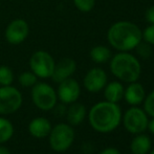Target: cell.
<instances>
[{"mask_svg": "<svg viewBox=\"0 0 154 154\" xmlns=\"http://www.w3.org/2000/svg\"><path fill=\"white\" fill-rule=\"evenodd\" d=\"M29 34V23L24 19H14L8 24L4 36L10 44L19 45L27 38Z\"/></svg>", "mask_w": 154, "mask_h": 154, "instance_id": "9c48e42d", "label": "cell"}, {"mask_svg": "<svg viewBox=\"0 0 154 154\" xmlns=\"http://www.w3.org/2000/svg\"><path fill=\"white\" fill-rule=\"evenodd\" d=\"M152 143L146 134H136L130 143V150L132 154H148L151 151Z\"/></svg>", "mask_w": 154, "mask_h": 154, "instance_id": "2e32d148", "label": "cell"}, {"mask_svg": "<svg viewBox=\"0 0 154 154\" xmlns=\"http://www.w3.org/2000/svg\"><path fill=\"white\" fill-rule=\"evenodd\" d=\"M149 154H154V149L152 151H150V152H149Z\"/></svg>", "mask_w": 154, "mask_h": 154, "instance_id": "4dcf8cb0", "label": "cell"}, {"mask_svg": "<svg viewBox=\"0 0 154 154\" xmlns=\"http://www.w3.org/2000/svg\"><path fill=\"white\" fill-rule=\"evenodd\" d=\"M19 84H20L22 87L24 88H29V87H32L35 84L38 82V77L35 75L34 72L31 71H23V72L20 73L18 78Z\"/></svg>", "mask_w": 154, "mask_h": 154, "instance_id": "ffe728a7", "label": "cell"}, {"mask_svg": "<svg viewBox=\"0 0 154 154\" xmlns=\"http://www.w3.org/2000/svg\"><path fill=\"white\" fill-rule=\"evenodd\" d=\"M23 103L21 92L12 85L0 86V114H12L20 109Z\"/></svg>", "mask_w": 154, "mask_h": 154, "instance_id": "52a82bcc", "label": "cell"}, {"mask_svg": "<svg viewBox=\"0 0 154 154\" xmlns=\"http://www.w3.org/2000/svg\"><path fill=\"white\" fill-rule=\"evenodd\" d=\"M0 154H12L10 149L6 148L5 146H0Z\"/></svg>", "mask_w": 154, "mask_h": 154, "instance_id": "f546056e", "label": "cell"}, {"mask_svg": "<svg viewBox=\"0 0 154 154\" xmlns=\"http://www.w3.org/2000/svg\"><path fill=\"white\" fill-rule=\"evenodd\" d=\"M51 123L44 116L35 118L29 124V132L32 137L44 138L47 137L51 130Z\"/></svg>", "mask_w": 154, "mask_h": 154, "instance_id": "4fadbf2b", "label": "cell"}, {"mask_svg": "<svg viewBox=\"0 0 154 154\" xmlns=\"http://www.w3.org/2000/svg\"><path fill=\"white\" fill-rule=\"evenodd\" d=\"M110 71L125 83L136 82L142 73V66L135 56L128 51H121L110 59Z\"/></svg>", "mask_w": 154, "mask_h": 154, "instance_id": "3957f363", "label": "cell"}, {"mask_svg": "<svg viewBox=\"0 0 154 154\" xmlns=\"http://www.w3.org/2000/svg\"><path fill=\"white\" fill-rule=\"evenodd\" d=\"M54 109L56 110V113L58 114V116H64V114H66V109L67 108L65 107V104H61V105H56L55 107H54Z\"/></svg>", "mask_w": 154, "mask_h": 154, "instance_id": "4316f807", "label": "cell"}, {"mask_svg": "<svg viewBox=\"0 0 154 154\" xmlns=\"http://www.w3.org/2000/svg\"><path fill=\"white\" fill-rule=\"evenodd\" d=\"M124 88L123 84L119 81H113L106 84L104 87V95L106 101L112 102V103H119L124 97Z\"/></svg>", "mask_w": 154, "mask_h": 154, "instance_id": "e0dca14e", "label": "cell"}, {"mask_svg": "<svg viewBox=\"0 0 154 154\" xmlns=\"http://www.w3.org/2000/svg\"><path fill=\"white\" fill-rule=\"evenodd\" d=\"M75 130L69 124L60 123L51 128L48 134L49 146L56 152H65L73 144Z\"/></svg>", "mask_w": 154, "mask_h": 154, "instance_id": "277c9868", "label": "cell"}, {"mask_svg": "<svg viewBox=\"0 0 154 154\" xmlns=\"http://www.w3.org/2000/svg\"><path fill=\"white\" fill-rule=\"evenodd\" d=\"M143 40L145 42L149 43L150 45H154V24H150L149 26H147L144 29V32H142Z\"/></svg>", "mask_w": 154, "mask_h": 154, "instance_id": "d4e9b609", "label": "cell"}, {"mask_svg": "<svg viewBox=\"0 0 154 154\" xmlns=\"http://www.w3.org/2000/svg\"><path fill=\"white\" fill-rule=\"evenodd\" d=\"M107 39L116 51H130L143 40L142 29L130 21H119L109 27Z\"/></svg>", "mask_w": 154, "mask_h": 154, "instance_id": "7a4b0ae2", "label": "cell"}, {"mask_svg": "<svg viewBox=\"0 0 154 154\" xmlns=\"http://www.w3.org/2000/svg\"><path fill=\"white\" fill-rule=\"evenodd\" d=\"M77 70V63L71 58H63L55 64L51 79L54 82L59 84L60 82L71 78V75Z\"/></svg>", "mask_w": 154, "mask_h": 154, "instance_id": "7c38bea8", "label": "cell"}, {"mask_svg": "<svg viewBox=\"0 0 154 154\" xmlns=\"http://www.w3.org/2000/svg\"><path fill=\"white\" fill-rule=\"evenodd\" d=\"M80 94H81V87L77 80L68 78L59 83L57 97L58 100L61 101V103L69 105L73 102H77L80 97Z\"/></svg>", "mask_w": 154, "mask_h": 154, "instance_id": "30bf717a", "label": "cell"}, {"mask_svg": "<svg viewBox=\"0 0 154 154\" xmlns=\"http://www.w3.org/2000/svg\"><path fill=\"white\" fill-rule=\"evenodd\" d=\"M75 6L82 13H89L95 5V0H73Z\"/></svg>", "mask_w": 154, "mask_h": 154, "instance_id": "603a6c76", "label": "cell"}, {"mask_svg": "<svg viewBox=\"0 0 154 154\" xmlns=\"http://www.w3.org/2000/svg\"><path fill=\"white\" fill-rule=\"evenodd\" d=\"M107 73L104 69L99 67H93L86 72L83 80V85L85 89L89 92H99L107 84Z\"/></svg>", "mask_w": 154, "mask_h": 154, "instance_id": "8fae6325", "label": "cell"}, {"mask_svg": "<svg viewBox=\"0 0 154 154\" xmlns=\"http://www.w3.org/2000/svg\"><path fill=\"white\" fill-rule=\"evenodd\" d=\"M86 114V107L82 103H78V102H73V103L69 104V107L66 109V120L69 125L71 126H78L83 121L85 120Z\"/></svg>", "mask_w": 154, "mask_h": 154, "instance_id": "9a60e30c", "label": "cell"}, {"mask_svg": "<svg viewBox=\"0 0 154 154\" xmlns=\"http://www.w3.org/2000/svg\"><path fill=\"white\" fill-rule=\"evenodd\" d=\"M14 82V72L6 65L0 66V86L12 85Z\"/></svg>", "mask_w": 154, "mask_h": 154, "instance_id": "44dd1931", "label": "cell"}, {"mask_svg": "<svg viewBox=\"0 0 154 154\" xmlns=\"http://www.w3.org/2000/svg\"><path fill=\"white\" fill-rule=\"evenodd\" d=\"M55 64L53 56L45 51H35L29 59L31 70L41 79H48L51 77Z\"/></svg>", "mask_w": 154, "mask_h": 154, "instance_id": "8992f818", "label": "cell"}, {"mask_svg": "<svg viewBox=\"0 0 154 154\" xmlns=\"http://www.w3.org/2000/svg\"><path fill=\"white\" fill-rule=\"evenodd\" d=\"M31 97L34 105L43 111L53 110L57 105V91L45 82H37L32 87Z\"/></svg>", "mask_w": 154, "mask_h": 154, "instance_id": "5b68a950", "label": "cell"}, {"mask_svg": "<svg viewBox=\"0 0 154 154\" xmlns=\"http://www.w3.org/2000/svg\"><path fill=\"white\" fill-rule=\"evenodd\" d=\"M145 18H146L147 22H149L150 24H154V5L150 6V8L146 11Z\"/></svg>", "mask_w": 154, "mask_h": 154, "instance_id": "484cf974", "label": "cell"}, {"mask_svg": "<svg viewBox=\"0 0 154 154\" xmlns=\"http://www.w3.org/2000/svg\"><path fill=\"white\" fill-rule=\"evenodd\" d=\"M100 154H121L120 151L116 148H113V147H108V148H105L104 150H102Z\"/></svg>", "mask_w": 154, "mask_h": 154, "instance_id": "83f0119b", "label": "cell"}, {"mask_svg": "<svg viewBox=\"0 0 154 154\" xmlns=\"http://www.w3.org/2000/svg\"><path fill=\"white\" fill-rule=\"evenodd\" d=\"M145 97H146V91L144 86L137 82L129 83L128 87L124 91V99L131 106L140 105L144 102Z\"/></svg>", "mask_w": 154, "mask_h": 154, "instance_id": "5bb4252c", "label": "cell"}, {"mask_svg": "<svg viewBox=\"0 0 154 154\" xmlns=\"http://www.w3.org/2000/svg\"><path fill=\"white\" fill-rule=\"evenodd\" d=\"M123 118L124 127L132 134H140L146 131L148 127V114L145 110L133 106L125 112Z\"/></svg>", "mask_w": 154, "mask_h": 154, "instance_id": "ba28073f", "label": "cell"}, {"mask_svg": "<svg viewBox=\"0 0 154 154\" xmlns=\"http://www.w3.org/2000/svg\"><path fill=\"white\" fill-rule=\"evenodd\" d=\"M111 51L108 47L104 45H97L92 47L90 51V58L94 63L97 64H103V63L108 62L111 59Z\"/></svg>", "mask_w": 154, "mask_h": 154, "instance_id": "ac0fdd59", "label": "cell"}, {"mask_svg": "<svg viewBox=\"0 0 154 154\" xmlns=\"http://www.w3.org/2000/svg\"><path fill=\"white\" fill-rule=\"evenodd\" d=\"M147 128L150 130L151 133L154 134V118L151 121H149V122H148V127H147Z\"/></svg>", "mask_w": 154, "mask_h": 154, "instance_id": "f1b7e54d", "label": "cell"}, {"mask_svg": "<svg viewBox=\"0 0 154 154\" xmlns=\"http://www.w3.org/2000/svg\"><path fill=\"white\" fill-rule=\"evenodd\" d=\"M144 110L148 116L154 118V90L148 95H146L144 100Z\"/></svg>", "mask_w": 154, "mask_h": 154, "instance_id": "cb8c5ba5", "label": "cell"}, {"mask_svg": "<svg viewBox=\"0 0 154 154\" xmlns=\"http://www.w3.org/2000/svg\"><path fill=\"white\" fill-rule=\"evenodd\" d=\"M134 49H135L138 57L143 60H148L149 58H151V56H152V54H153L152 45L145 42L144 40L140 41V42L136 45V47Z\"/></svg>", "mask_w": 154, "mask_h": 154, "instance_id": "7402d4cb", "label": "cell"}, {"mask_svg": "<svg viewBox=\"0 0 154 154\" xmlns=\"http://www.w3.org/2000/svg\"><path fill=\"white\" fill-rule=\"evenodd\" d=\"M14 135V125L10 120L0 116V144L8 142Z\"/></svg>", "mask_w": 154, "mask_h": 154, "instance_id": "d6986e66", "label": "cell"}, {"mask_svg": "<svg viewBox=\"0 0 154 154\" xmlns=\"http://www.w3.org/2000/svg\"><path fill=\"white\" fill-rule=\"evenodd\" d=\"M122 110L118 103L104 101L94 104L89 110L90 126L100 133H109L119 127L122 121Z\"/></svg>", "mask_w": 154, "mask_h": 154, "instance_id": "6da1fadb", "label": "cell"}]
</instances>
